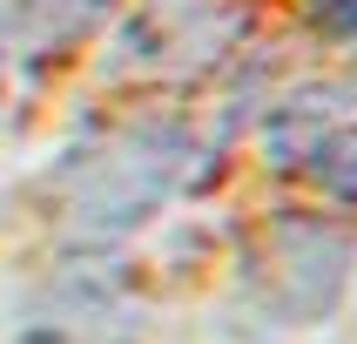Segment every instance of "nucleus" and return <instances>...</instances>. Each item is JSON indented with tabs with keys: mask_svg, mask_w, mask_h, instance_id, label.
I'll use <instances>...</instances> for the list:
<instances>
[{
	"mask_svg": "<svg viewBox=\"0 0 357 344\" xmlns=\"http://www.w3.org/2000/svg\"><path fill=\"white\" fill-rule=\"evenodd\" d=\"M196 169V135L176 121H121L75 142L54 169V209L81 237H121L155 216Z\"/></svg>",
	"mask_w": 357,
	"mask_h": 344,
	"instance_id": "f257e3e1",
	"label": "nucleus"
},
{
	"mask_svg": "<svg viewBox=\"0 0 357 344\" xmlns=\"http://www.w3.org/2000/svg\"><path fill=\"white\" fill-rule=\"evenodd\" d=\"M344 277H351V243L317 230V223H277L270 237L257 243V257L243 270V283L263 297V311H277V317H324L331 304H337Z\"/></svg>",
	"mask_w": 357,
	"mask_h": 344,
	"instance_id": "f03ea898",
	"label": "nucleus"
},
{
	"mask_svg": "<svg viewBox=\"0 0 357 344\" xmlns=\"http://www.w3.org/2000/svg\"><path fill=\"white\" fill-rule=\"evenodd\" d=\"M263 142H270V156H277L290 176L357 202V108L344 95H324V88L290 95L277 115H270Z\"/></svg>",
	"mask_w": 357,
	"mask_h": 344,
	"instance_id": "7ed1b4c3",
	"label": "nucleus"
},
{
	"mask_svg": "<svg viewBox=\"0 0 357 344\" xmlns=\"http://www.w3.org/2000/svg\"><path fill=\"white\" fill-rule=\"evenodd\" d=\"M229 40V14L222 0H149L142 20L128 27V54L162 68V61H182V68H209Z\"/></svg>",
	"mask_w": 357,
	"mask_h": 344,
	"instance_id": "20e7f679",
	"label": "nucleus"
},
{
	"mask_svg": "<svg viewBox=\"0 0 357 344\" xmlns=\"http://www.w3.org/2000/svg\"><path fill=\"white\" fill-rule=\"evenodd\" d=\"M14 61H34V47H27V7L20 0H0V88L14 75Z\"/></svg>",
	"mask_w": 357,
	"mask_h": 344,
	"instance_id": "39448f33",
	"label": "nucleus"
},
{
	"mask_svg": "<svg viewBox=\"0 0 357 344\" xmlns=\"http://www.w3.org/2000/svg\"><path fill=\"white\" fill-rule=\"evenodd\" d=\"M310 20L331 40H357V0H310Z\"/></svg>",
	"mask_w": 357,
	"mask_h": 344,
	"instance_id": "423d86ee",
	"label": "nucleus"
}]
</instances>
